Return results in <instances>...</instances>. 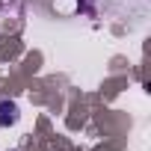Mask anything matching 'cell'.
Segmentation results:
<instances>
[{"label": "cell", "instance_id": "1", "mask_svg": "<svg viewBox=\"0 0 151 151\" xmlns=\"http://www.w3.org/2000/svg\"><path fill=\"white\" fill-rule=\"evenodd\" d=\"M15 122H18V104L3 98L0 101V127H12Z\"/></svg>", "mask_w": 151, "mask_h": 151}]
</instances>
